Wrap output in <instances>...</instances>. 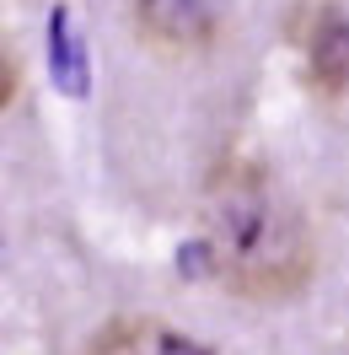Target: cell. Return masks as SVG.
Instances as JSON below:
<instances>
[{
  "instance_id": "cell-2",
  "label": "cell",
  "mask_w": 349,
  "mask_h": 355,
  "mask_svg": "<svg viewBox=\"0 0 349 355\" xmlns=\"http://www.w3.org/2000/svg\"><path fill=\"white\" fill-rule=\"evenodd\" d=\"M231 0H134V33L140 44L167 60H194L226 38Z\"/></svg>"
},
{
  "instance_id": "cell-4",
  "label": "cell",
  "mask_w": 349,
  "mask_h": 355,
  "mask_svg": "<svg viewBox=\"0 0 349 355\" xmlns=\"http://www.w3.org/2000/svg\"><path fill=\"white\" fill-rule=\"evenodd\" d=\"M87 355H210V350L161 318H113L97 329Z\"/></svg>"
},
{
  "instance_id": "cell-1",
  "label": "cell",
  "mask_w": 349,
  "mask_h": 355,
  "mask_svg": "<svg viewBox=\"0 0 349 355\" xmlns=\"http://www.w3.org/2000/svg\"><path fill=\"white\" fill-rule=\"evenodd\" d=\"M194 259L242 302H296L317 280V232L269 167L231 156L204 183Z\"/></svg>"
},
{
  "instance_id": "cell-3",
  "label": "cell",
  "mask_w": 349,
  "mask_h": 355,
  "mask_svg": "<svg viewBox=\"0 0 349 355\" xmlns=\"http://www.w3.org/2000/svg\"><path fill=\"white\" fill-rule=\"evenodd\" d=\"M290 44L301 54L306 87L323 103H339L349 92V11L333 0H312L290 17Z\"/></svg>"
},
{
  "instance_id": "cell-5",
  "label": "cell",
  "mask_w": 349,
  "mask_h": 355,
  "mask_svg": "<svg viewBox=\"0 0 349 355\" xmlns=\"http://www.w3.org/2000/svg\"><path fill=\"white\" fill-rule=\"evenodd\" d=\"M48 60H54L60 92H70V97L87 92V49H81V38H75L65 6H54V22H48Z\"/></svg>"
},
{
  "instance_id": "cell-6",
  "label": "cell",
  "mask_w": 349,
  "mask_h": 355,
  "mask_svg": "<svg viewBox=\"0 0 349 355\" xmlns=\"http://www.w3.org/2000/svg\"><path fill=\"white\" fill-rule=\"evenodd\" d=\"M17 92H22V70H17V60L0 49V108H11V103H17Z\"/></svg>"
}]
</instances>
